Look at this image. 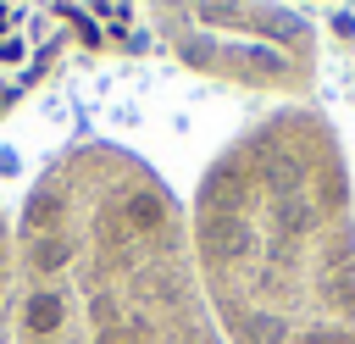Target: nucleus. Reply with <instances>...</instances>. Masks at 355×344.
Here are the masks:
<instances>
[{
    "mask_svg": "<svg viewBox=\"0 0 355 344\" xmlns=\"http://www.w3.org/2000/svg\"><path fill=\"white\" fill-rule=\"evenodd\" d=\"M122 0H0V111L116 28Z\"/></svg>",
    "mask_w": 355,
    "mask_h": 344,
    "instance_id": "20e7f679",
    "label": "nucleus"
},
{
    "mask_svg": "<svg viewBox=\"0 0 355 344\" xmlns=\"http://www.w3.org/2000/svg\"><path fill=\"white\" fill-rule=\"evenodd\" d=\"M189 255L227 344H355V189L322 111L283 105L211 155Z\"/></svg>",
    "mask_w": 355,
    "mask_h": 344,
    "instance_id": "f257e3e1",
    "label": "nucleus"
},
{
    "mask_svg": "<svg viewBox=\"0 0 355 344\" xmlns=\"http://www.w3.org/2000/svg\"><path fill=\"white\" fill-rule=\"evenodd\" d=\"M161 11L178 50L250 89L300 83L316 61L305 22L272 0H161Z\"/></svg>",
    "mask_w": 355,
    "mask_h": 344,
    "instance_id": "7ed1b4c3",
    "label": "nucleus"
},
{
    "mask_svg": "<svg viewBox=\"0 0 355 344\" xmlns=\"http://www.w3.org/2000/svg\"><path fill=\"white\" fill-rule=\"evenodd\" d=\"M11 344H227L189 255V211L116 144L61 150L17 216Z\"/></svg>",
    "mask_w": 355,
    "mask_h": 344,
    "instance_id": "f03ea898",
    "label": "nucleus"
},
{
    "mask_svg": "<svg viewBox=\"0 0 355 344\" xmlns=\"http://www.w3.org/2000/svg\"><path fill=\"white\" fill-rule=\"evenodd\" d=\"M17 338V222L0 211V344Z\"/></svg>",
    "mask_w": 355,
    "mask_h": 344,
    "instance_id": "39448f33",
    "label": "nucleus"
}]
</instances>
